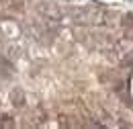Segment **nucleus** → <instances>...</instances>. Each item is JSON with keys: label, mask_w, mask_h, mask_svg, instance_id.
Masks as SVG:
<instances>
[{"label": "nucleus", "mask_w": 133, "mask_h": 129, "mask_svg": "<svg viewBox=\"0 0 133 129\" xmlns=\"http://www.w3.org/2000/svg\"><path fill=\"white\" fill-rule=\"evenodd\" d=\"M0 127H15V123L10 121V117H4V121H0Z\"/></svg>", "instance_id": "obj_3"}, {"label": "nucleus", "mask_w": 133, "mask_h": 129, "mask_svg": "<svg viewBox=\"0 0 133 129\" xmlns=\"http://www.w3.org/2000/svg\"><path fill=\"white\" fill-rule=\"evenodd\" d=\"M104 18H107V12L102 10V8H84L80 12H76V21L78 23H104Z\"/></svg>", "instance_id": "obj_1"}, {"label": "nucleus", "mask_w": 133, "mask_h": 129, "mask_svg": "<svg viewBox=\"0 0 133 129\" xmlns=\"http://www.w3.org/2000/svg\"><path fill=\"white\" fill-rule=\"evenodd\" d=\"M41 12L47 16V21H57L59 16H62V12H59V8L55 6V4H47V6H41Z\"/></svg>", "instance_id": "obj_2"}]
</instances>
